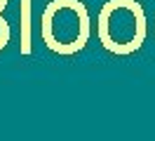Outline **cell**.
I'll use <instances>...</instances> for the list:
<instances>
[{
  "instance_id": "5b68a950",
  "label": "cell",
  "mask_w": 155,
  "mask_h": 141,
  "mask_svg": "<svg viewBox=\"0 0 155 141\" xmlns=\"http://www.w3.org/2000/svg\"><path fill=\"white\" fill-rule=\"evenodd\" d=\"M5 9H7V0H0V14H5Z\"/></svg>"
},
{
  "instance_id": "7a4b0ae2",
  "label": "cell",
  "mask_w": 155,
  "mask_h": 141,
  "mask_svg": "<svg viewBox=\"0 0 155 141\" xmlns=\"http://www.w3.org/2000/svg\"><path fill=\"white\" fill-rule=\"evenodd\" d=\"M97 35L106 52L117 56L134 54L148 35L146 12L139 0H106L97 19Z\"/></svg>"
},
{
  "instance_id": "6da1fadb",
  "label": "cell",
  "mask_w": 155,
  "mask_h": 141,
  "mask_svg": "<svg viewBox=\"0 0 155 141\" xmlns=\"http://www.w3.org/2000/svg\"><path fill=\"white\" fill-rule=\"evenodd\" d=\"M40 35L49 52L71 56L82 52L92 35V19L82 0H49L40 17Z\"/></svg>"
},
{
  "instance_id": "3957f363",
  "label": "cell",
  "mask_w": 155,
  "mask_h": 141,
  "mask_svg": "<svg viewBox=\"0 0 155 141\" xmlns=\"http://www.w3.org/2000/svg\"><path fill=\"white\" fill-rule=\"evenodd\" d=\"M19 26H21V54L28 56L33 52V0H19Z\"/></svg>"
},
{
  "instance_id": "277c9868",
  "label": "cell",
  "mask_w": 155,
  "mask_h": 141,
  "mask_svg": "<svg viewBox=\"0 0 155 141\" xmlns=\"http://www.w3.org/2000/svg\"><path fill=\"white\" fill-rule=\"evenodd\" d=\"M10 35H12V28H10V24H7L5 14H0V52L7 47V42H10Z\"/></svg>"
}]
</instances>
